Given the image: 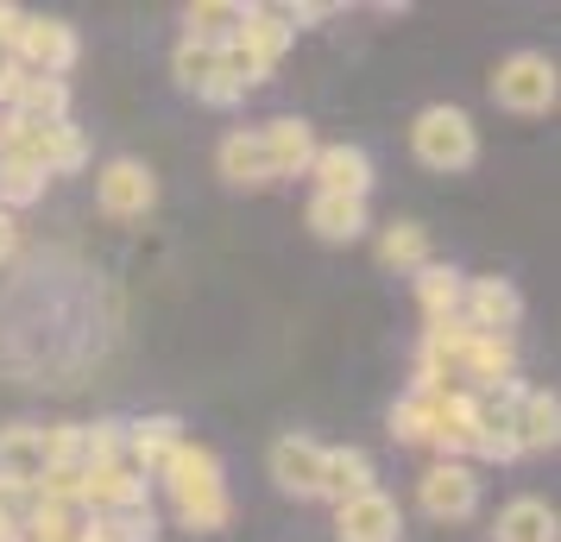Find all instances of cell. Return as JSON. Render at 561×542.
<instances>
[{
	"instance_id": "obj_1",
	"label": "cell",
	"mask_w": 561,
	"mask_h": 542,
	"mask_svg": "<svg viewBox=\"0 0 561 542\" xmlns=\"http://www.w3.org/2000/svg\"><path fill=\"white\" fill-rule=\"evenodd\" d=\"M158 486L171 492V511H178L183 530H228L233 523V498H228V473H221V454L208 448V441H183L178 461L164 466V480Z\"/></svg>"
},
{
	"instance_id": "obj_2",
	"label": "cell",
	"mask_w": 561,
	"mask_h": 542,
	"mask_svg": "<svg viewBox=\"0 0 561 542\" xmlns=\"http://www.w3.org/2000/svg\"><path fill=\"white\" fill-rule=\"evenodd\" d=\"M410 152H416L423 171L455 177V171H467V164L480 158V127L467 120V107L435 102V107H423V114L410 120Z\"/></svg>"
},
{
	"instance_id": "obj_3",
	"label": "cell",
	"mask_w": 561,
	"mask_h": 542,
	"mask_svg": "<svg viewBox=\"0 0 561 542\" xmlns=\"http://www.w3.org/2000/svg\"><path fill=\"white\" fill-rule=\"evenodd\" d=\"M7 158H20V164H32L38 177H70L82 158H89V146H82V132L70 127V120H57V127H38V120H20V114H7V146H0Z\"/></svg>"
},
{
	"instance_id": "obj_4",
	"label": "cell",
	"mask_w": 561,
	"mask_h": 542,
	"mask_svg": "<svg viewBox=\"0 0 561 542\" xmlns=\"http://www.w3.org/2000/svg\"><path fill=\"white\" fill-rule=\"evenodd\" d=\"M492 102L505 114H549L561 102V77L542 51H511L499 70H492Z\"/></svg>"
},
{
	"instance_id": "obj_5",
	"label": "cell",
	"mask_w": 561,
	"mask_h": 542,
	"mask_svg": "<svg viewBox=\"0 0 561 542\" xmlns=\"http://www.w3.org/2000/svg\"><path fill=\"white\" fill-rule=\"evenodd\" d=\"M13 64L26 70V77H70L77 70V57H82V38L77 26H64V20H45V13H26L20 20V32H13Z\"/></svg>"
},
{
	"instance_id": "obj_6",
	"label": "cell",
	"mask_w": 561,
	"mask_h": 542,
	"mask_svg": "<svg viewBox=\"0 0 561 542\" xmlns=\"http://www.w3.org/2000/svg\"><path fill=\"white\" fill-rule=\"evenodd\" d=\"M416 505L423 517L435 523H467V517L480 511V473L467 461H435L423 480H416Z\"/></svg>"
},
{
	"instance_id": "obj_7",
	"label": "cell",
	"mask_w": 561,
	"mask_h": 542,
	"mask_svg": "<svg viewBox=\"0 0 561 542\" xmlns=\"http://www.w3.org/2000/svg\"><path fill=\"white\" fill-rule=\"evenodd\" d=\"M95 203H102V215H114V221H139V215H152V203H158V177L139 158H107L102 171H95Z\"/></svg>"
},
{
	"instance_id": "obj_8",
	"label": "cell",
	"mask_w": 561,
	"mask_h": 542,
	"mask_svg": "<svg viewBox=\"0 0 561 542\" xmlns=\"http://www.w3.org/2000/svg\"><path fill=\"white\" fill-rule=\"evenodd\" d=\"M460 322L473 335H511L524 322V297L511 278H467L460 285Z\"/></svg>"
},
{
	"instance_id": "obj_9",
	"label": "cell",
	"mask_w": 561,
	"mask_h": 542,
	"mask_svg": "<svg viewBox=\"0 0 561 542\" xmlns=\"http://www.w3.org/2000/svg\"><path fill=\"white\" fill-rule=\"evenodd\" d=\"M334 537L341 542H404V511L391 492H359L347 505H334Z\"/></svg>"
},
{
	"instance_id": "obj_10",
	"label": "cell",
	"mask_w": 561,
	"mask_h": 542,
	"mask_svg": "<svg viewBox=\"0 0 561 542\" xmlns=\"http://www.w3.org/2000/svg\"><path fill=\"white\" fill-rule=\"evenodd\" d=\"M183 423L171 411H158V416H139V423H127V466L152 486V480H164V466L178 461V448H183Z\"/></svg>"
},
{
	"instance_id": "obj_11",
	"label": "cell",
	"mask_w": 561,
	"mask_h": 542,
	"mask_svg": "<svg viewBox=\"0 0 561 542\" xmlns=\"http://www.w3.org/2000/svg\"><path fill=\"white\" fill-rule=\"evenodd\" d=\"M309 177H316L322 196H354V203H366L373 183H379V171H373V152H366V146H316Z\"/></svg>"
},
{
	"instance_id": "obj_12",
	"label": "cell",
	"mask_w": 561,
	"mask_h": 542,
	"mask_svg": "<svg viewBox=\"0 0 561 542\" xmlns=\"http://www.w3.org/2000/svg\"><path fill=\"white\" fill-rule=\"evenodd\" d=\"M322 441L309 436H278L272 441V454H265V466H272V486L284 492V498H322Z\"/></svg>"
},
{
	"instance_id": "obj_13",
	"label": "cell",
	"mask_w": 561,
	"mask_h": 542,
	"mask_svg": "<svg viewBox=\"0 0 561 542\" xmlns=\"http://www.w3.org/2000/svg\"><path fill=\"white\" fill-rule=\"evenodd\" d=\"M45 473H51L45 429H32V423L0 429V486H7V492H38V480H45Z\"/></svg>"
},
{
	"instance_id": "obj_14",
	"label": "cell",
	"mask_w": 561,
	"mask_h": 542,
	"mask_svg": "<svg viewBox=\"0 0 561 542\" xmlns=\"http://www.w3.org/2000/svg\"><path fill=\"white\" fill-rule=\"evenodd\" d=\"M259 146H265V164H272V183L284 177H309V158H316V127L297 120V114H278L259 127Z\"/></svg>"
},
{
	"instance_id": "obj_15",
	"label": "cell",
	"mask_w": 561,
	"mask_h": 542,
	"mask_svg": "<svg viewBox=\"0 0 561 542\" xmlns=\"http://www.w3.org/2000/svg\"><path fill=\"white\" fill-rule=\"evenodd\" d=\"M290 38H297V32L278 20V7H247V26H240V38H233V51L247 57V64L259 70V82H265L284 64Z\"/></svg>"
},
{
	"instance_id": "obj_16",
	"label": "cell",
	"mask_w": 561,
	"mask_h": 542,
	"mask_svg": "<svg viewBox=\"0 0 561 542\" xmlns=\"http://www.w3.org/2000/svg\"><path fill=\"white\" fill-rule=\"evenodd\" d=\"M139 498H146V480L121 461V466H95V473H82L77 511L82 517H107V511H121V505H139Z\"/></svg>"
},
{
	"instance_id": "obj_17",
	"label": "cell",
	"mask_w": 561,
	"mask_h": 542,
	"mask_svg": "<svg viewBox=\"0 0 561 542\" xmlns=\"http://www.w3.org/2000/svg\"><path fill=\"white\" fill-rule=\"evenodd\" d=\"M511 423H517V448H524V454H549V448L561 441V397L542 391V385H524Z\"/></svg>"
},
{
	"instance_id": "obj_18",
	"label": "cell",
	"mask_w": 561,
	"mask_h": 542,
	"mask_svg": "<svg viewBox=\"0 0 561 542\" xmlns=\"http://www.w3.org/2000/svg\"><path fill=\"white\" fill-rule=\"evenodd\" d=\"M304 221H309V233H316V240H329V246H354L359 233L373 228L366 203H354V196H322V189L309 196Z\"/></svg>"
},
{
	"instance_id": "obj_19",
	"label": "cell",
	"mask_w": 561,
	"mask_h": 542,
	"mask_svg": "<svg viewBox=\"0 0 561 542\" xmlns=\"http://www.w3.org/2000/svg\"><path fill=\"white\" fill-rule=\"evenodd\" d=\"M215 164L233 189H272V164H265V146H259V127H233L221 146H215Z\"/></svg>"
},
{
	"instance_id": "obj_20",
	"label": "cell",
	"mask_w": 561,
	"mask_h": 542,
	"mask_svg": "<svg viewBox=\"0 0 561 542\" xmlns=\"http://www.w3.org/2000/svg\"><path fill=\"white\" fill-rule=\"evenodd\" d=\"M373 486H379V466H373L366 448H329L322 454V498L329 505H347V498H359Z\"/></svg>"
},
{
	"instance_id": "obj_21",
	"label": "cell",
	"mask_w": 561,
	"mask_h": 542,
	"mask_svg": "<svg viewBox=\"0 0 561 542\" xmlns=\"http://www.w3.org/2000/svg\"><path fill=\"white\" fill-rule=\"evenodd\" d=\"M240 26H247V7L240 0H196V7H183V38L190 45H208V51L233 45Z\"/></svg>"
},
{
	"instance_id": "obj_22",
	"label": "cell",
	"mask_w": 561,
	"mask_h": 542,
	"mask_svg": "<svg viewBox=\"0 0 561 542\" xmlns=\"http://www.w3.org/2000/svg\"><path fill=\"white\" fill-rule=\"evenodd\" d=\"M410 285H416V310H423V328H435V322L460 315V285H467V272H455V265L430 258L423 272H410Z\"/></svg>"
},
{
	"instance_id": "obj_23",
	"label": "cell",
	"mask_w": 561,
	"mask_h": 542,
	"mask_svg": "<svg viewBox=\"0 0 561 542\" xmlns=\"http://www.w3.org/2000/svg\"><path fill=\"white\" fill-rule=\"evenodd\" d=\"M7 114L38 120V127H57V120H70V82H57V77H20V89H13V107H7Z\"/></svg>"
},
{
	"instance_id": "obj_24",
	"label": "cell",
	"mask_w": 561,
	"mask_h": 542,
	"mask_svg": "<svg viewBox=\"0 0 561 542\" xmlns=\"http://www.w3.org/2000/svg\"><path fill=\"white\" fill-rule=\"evenodd\" d=\"M492 542H556V511L542 505V498H511L499 523H492Z\"/></svg>"
},
{
	"instance_id": "obj_25",
	"label": "cell",
	"mask_w": 561,
	"mask_h": 542,
	"mask_svg": "<svg viewBox=\"0 0 561 542\" xmlns=\"http://www.w3.org/2000/svg\"><path fill=\"white\" fill-rule=\"evenodd\" d=\"M379 258L391 272H423L430 265V228L423 221H391L379 233Z\"/></svg>"
},
{
	"instance_id": "obj_26",
	"label": "cell",
	"mask_w": 561,
	"mask_h": 542,
	"mask_svg": "<svg viewBox=\"0 0 561 542\" xmlns=\"http://www.w3.org/2000/svg\"><path fill=\"white\" fill-rule=\"evenodd\" d=\"M171 77H178L183 89L203 102L208 89L221 82V51H208V45H190V38H183L178 51H171Z\"/></svg>"
},
{
	"instance_id": "obj_27",
	"label": "cell",
	"mask_w": 561,
	"mask_h": 542,
	"mask_svg": "<svg viewBox=\"0 0 561 542\" xmlns=\"http://www.w3.org/2000/svg\"><path fill=\"white\" fill-rule=\"evenodd\" d=\"M95 530H102V542H158V511L152 498H139V505H121V511L107 517H89Z\"/></svg>"
},
{
	"instance_id": "obj_28",
	"label": "cell",
	"mask_w": 561,
	"mask_h": 542,
	"mask_svg": "<svg viewBox=\"0 0 561 542\" xmlns=\"http://www.w3.org/2000/svg\"><path fill=\"white\" fill-rule=\"evenodd\" d=\"M127 461V423H82V473H95V466H121Z\"/></svg>"
},
{
	"instance_id": "obj_29",
	"label": "cell",
	"mask_w": 561,
	"mask_h": 542,
	"mask_svg": "<svg viewBox=\"0 0 561 542\" xmlns=\"http://www.w3.org/2000/svg\"><path fill=\"white\" fill-rule=\"evenodd\" d=\"M430 411H435V391H404L398 404H391V441H423L430 448Z\"/></svg>"
},
{
	"instance_id": "obj_30",
	"label": "cell",
	"mask_w": 561,
	"mask_h": 542,
	"mask_svg": "<svg viewBox=\"0 0 561 542\" xmlns=\"http://www.w3.org/2000/svg\"><path fill=\"white\" fill-rule=\"evenodd\" d=\"M0 542H26V523H20V511H0Z\"/></svg>"
},
{
	"instance_id": "obj_31",
	"label": "cell",
	"mask_w": 561,
	"mask_h": 542,
	"mask_svg": "<svg viewBox=\"0 0 561 542\" xmlns=\"http://www.w3.org/2000/svg\"><path fill=\"white\" fill-rule=\"evenodd\" d=\"M13 246H20V228H13V215H7V208H0V258L13 253Z\"/></svg>"
},
{
	"instance_id": "obj_32",
	"label": "cell",
	"mask_w": 561,
	"mask_h": 542,
	"mask_svg": "<svg viewBox=\"0 0 561 542\" xmlns=\"http://www.w3.org/2000/svg\"><path fill=\"white\" fill-rule=\"evenodd\" d=\"M77 542H102V530H95V523H82V530H77Z\"/></svg>"
},
{
	"instance_id": "obj_33",
	"label": "cell",
	"mask_w": 561,
	"mask_h": 542,
	"mask_svg": "<svg viewBox=\"0 0 561 542\" xmlns=\"http://www.w3.org/2000/svg\"><path fill=\"white\" fill-rule=\"evenodd\" d=\"M13 498H20V492H7V486H0V511H13Z\"/></svg>"
},
{
	"instance_id": "obj_34",
	"label": "cell",
	"mask_w": 561,
	"mask_h": 542,
	"mask_svg": "<svg viewBox=\"0 0 561 542\" xmlns=\"http://www.w3.org/2000/svg\"><path fill=\"white\" fill-rule=\"evenodd\" d=\"M0 146H7V114H0Z\"/></svg>"
}]
</instances>
